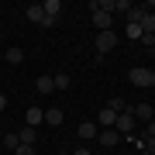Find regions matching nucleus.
Returning <instances> with one entry per match:
<instances>
[{
    "label": "nucleus",
    "instance_id": "39448f33",
    "mask_svg": "<svg viewBox=\"0 0 155 155\" xmlns=\"http://www.w3.org/2000/svg\"><path fill=\"white\" fill-rule=\"evenodd\" d=\"M97 141H100V148H114V145H121L124 138H121V134L114 131V127H104V131L97 134Z\"/></svg>",
    "mask_w": 155,
    "mask_h": 155
},
{
    "label": "nucleus",
    "instance_id": "f3484780",
    "mask_svg": "<svg viewBox=\"0 0 155 155\" xmlns=\"http://www.w3.org/2000/svg\"><path fill=\"white\" fill-rule=\"evenodd\" d=\"M7 62H11V66H17V62H24V52L17 48V45H11V48H7V55H4Z\"/></svg>",
    "mask_w": 155,
    "mask_h": 155
},
{
    "label": "nucleus",
    "instance_id": "2eb2a0df",
    "mask_svg": "<svg viewBox=\"0 0 155 155\" xmlns=\"http://www.w3.org/2000/svg\"><path fill=\"white\" fill-rule=\"evenodd\" d=\"M17 138H21V145H35V138H38V131H35V127H28V124H24L21 131H17Z\"/></svg>",
    "mask_w": 155,
    "mask_h": 155
},
{
    "label": "nucleus",
    "instance_id": "9d476101",
    "mask_svg": "<svg viewBox=\"0 0 155 155\" xmlns=\"http://www.w3.org/2000/svg\"><path fill=\"white\" fill-rule=\"evenodd\" d=\"M41 11H45V17L59 21V17H62V4H59V0H45V4H41Z\"/></svg>",
    "mask_w": 155,
    "mask_h": 155
},
{
    "label": "nucleus",
    "instance_id": "aec40b11",
    "mask_svg": "<svg viewBox=\"0 0 155 155\" xmlns=\"http://www.w3.org/2000/svg\"><path fill=\"white\" fill-rule=\"evenodd\" d=\"M131 0H114V11H121V14H131Z\"/></svg>",
    "mask_w": 155,
    "mask_h": 155
},
{
    "label": "nucleus",
    "instance_id": "ddd939ff",
    "mask_svg": "<svg viewBox=\"0 0 155 155\" xmlns=\"http://www.w3.org/2000/svg\"><path fill=\"white\" fill-rule=\"evenodd\" d=\"M24 121H28V127H38L45 121V110L41 107H28V117H24Z\"/></svg>",
    "mask_w": 155,
    "mask_h": 155
},
{
    "label": "nucleus",
    "instance_id": "393cba45",
    "mask_svg": "<svg viewBox=\"0 0 155 155\" xmlns=\"http://www.w3.org/2000/svg\"><path fill=\"white\" fill-rule=\"evenodd\" d=\"M148 52H152V59H155V45H152V48H148Z\"/></svg>",
    "mask_w": 155,
    "mask_h": 155
},
{
    "label": "nucleus",
    "instance_id": "4be33fe9",
    "mask_svg": "<svg viewBox=\"0 0 155 155\" xmlns=\"http://www.w3.org/2000/svg\"><path fill=\"white\" fill-rule=\"evenodd\" d=\"M14 155H35V145H17Z\"/></svg>",
    "mask_w": 155,
    "mask_h": 155
},
{
    "label": "nucleus",
    "instance_id": "f8f14e48",
    "mask_svg": "<svg viewBox=\"0 0 155 155\" xmlns=\"http://www.w3.org/2000/svg\"><path fill=\"white\" fill-rule=\"evenodd\" d=\"M62 117H66V114H62V107H48V110H45V124L59 127V124H62Z\"/></svg>",
    "mask_w": 155,
    "mask_h": 155
},
{
    "label": "nucleus",
    "instance_id": "1a4fd4ad",
    "mask_svg": "<svg viewBox=\"0 0 155 155\" xmlns=\"http://www.w3.org/2000/svg\"><path fill=\"white\" fill-rule=\"evenodd\" d=\"M28 21L38 24V28H45V11H41V4H28Z\"/></svg>",
    "mask_w": 155,
    "mask_h": 155
},
{
    "label": "nucleus",
    "instance_id": "f257e3e1",
    "mask_svg": "<svg viewBox=\"0 0 155 155\" xmlns=\"http://www.w3.org/2000/svg\"><path fill=\"white\" fill-rule=\"evenodd\" d=\"M127 79H131L134 86H155V69H148V66H134L131 72H127Z\"/></svg>",
    "mask_w": 155,
    "mask_h": 155
},
{
    "label": "nucleus",
    "instance_id": "4468645a",
    "mask_svg": "<svg viewBox=\"0 0 155 155\" xmlns=\"http://www.w3.org/2000/svg\"><path fill=\"white\" fill-rule=\"evenodd\" d=\"M138 28H141V35H152V38H155V14H152V11L141 17V24H138Z\"/></svg>",
    "mask_w": 155,
    "mask_h": 155
},
{
    "label": "nucleus",
    "instance_id": "412c9836",
    "mask_svg": "<svg viewBox=\"0 0 155 155\" xmlns=\"http://www.w3.org/2000/svg\"><path fill=\"white\" fill-rule=\"evenodd\" d=\"M127 38H131V41H141L145 35H141V28H138V24H127Z\"/></svg>",
    "mask_w": 155,
    "mask_h": 155
},
{
    "label": "nucleus",
    "instance_id": "0eeeda50",
    "mask_svg": "<svg viewBox=\"0 0 155 155\" xmlns=\"http://www.w3.org/2000/svg\"><path fill=\"white\" fill-rule=\"evenodd\" d=\"M97 124H100V131H104V127H114L117 124V114L110 110V107H104V110L97 114Z\"/></svg>",
    "mask_w": 155,
    "mask_h": 155
},
{
    "label": "nucleus",
    "instance_id": "6ab92c4d",
    "mask_svg": "<svg viewBox=\"0 0 155 155\" xmlns=\"http://www.w3.org/2000/svg\"><path fill=\"white\" fill-rule=\"evenodd\" d=\"M17 145H21V138H17V131H11V134H4V148H11V152H17Z\"/></svg>",
    "mask_w": 155,
    "mask_h": 155
},
{
    "label": "nucleus",
    "instance_id": "f03ea898",
    "mask_svg": "<svg viewBox=\"0 0 155 155\" xmlns=\"http://www.w3.org/2000/svg\"><path fill=\"white\" fill-rule=\"evenodd\" d=\"M114 131L121 134V138H131V134H134V114H131V107H127L124 114H117V124H114Z\"/></svg>",
    "mask_w": 155,
    "mask_h": 155
},
{
    "label": "nucleus",
    "instance_id": "b1692460",
    "mask_svg": "<svg viewBox=\"0 0 155 155\" xmlns=\"http://www.w3.org/2000/svg\"><path fill=\"white\" fill-rule=\"evenodd\" d=\"M4 107H7V97H4V93H0V114H4Z\"/></svg>",
    "mask_w": 155,
    "mask_h": 155
},
{
    "label": "nucleus",
    "instance_id": "6e6552de",
    "mask_svg": "<svg viewBox=\"0 0 155 155\" xmlns=\"http://www.w3.org/2000/svg\"><path fill=\"white\" fill-rule=\"evenodd\" d=\"M97 134H100V124L97 121H83V124H79V138H83V141L97 138Z\"/></svg>",
    "mask_w": 155,
    "mask_h": 155
},
{
    "label": "nucleus",
    "instance_id": "9b49d317",
    "mask_svg": "<svg viewBox=\"0 0 155 155\" xmlns=\"http://www.w3.org/2000/svg\"><path fill=\"white\" fill-rule=\"evenodd\" d=\"M35 90H38V93H45V97L55 93V83H52V76H38V79H35Z\"/></svg>",
    "mask_w": 155,
    "mask_h": 155
},
{
    "label": "nucleus",
    "instance_id": "a211bd4d",
    "mask_svg": "<svg viewBox=\"0 0 155 155\" xmlns=\"http://www.w3.org/2000/svg\"><path fill=\"white\" fill-rule=\"evenodd\" d=\"M145 14H148V11L134 4V7H131V14H127V24H141V17H145Z\"/></svg>",
    "mask_w": 155,
    "mask_h": 155
},
{
    "label": "nucleus",
    "instance_id": "5701e85b",
    "mask_svg": "<svg viewBox=\"0 0 155 155\" xmlns=\"http://www.w3.org/2000/svg\"><path fill=\"white\" fill-rule=\"evenodd\" d=\"M72 155H90V148H83V145H79V148H76V152H72Z\"/></svg>",
    "mask_w": 155,
    "mask_h": 155
},
{
    "label": "nucleus",
    "instance_id": "423d86ee",
    "mask_svg": "<svg viewBox=\"0 0 155 155\" xmlns=\"http://www.w3.org/2000/svg\"><path fill=\"white\" fill-rule=\"evenodd\" d=\"M131 114H134V121H152V117H155V107H148V104H134Z\"/></svg>",
    "mask_w": 155,
    "mask_h": 155
},
{
    "label": "nucleus",
    "instance_id": "a878e982",
    "mask_svg": "<svg viewBox=\"0 0 155 155\" xmlns=\"http://www.w3.org/2000/svg\"><path fill=\"white\" fill-rule=\"evenodd\" d=\"M152 121H155V117H152Z\"/></svg>",
    "mask_w": 155,
    "mask_h": 155
},
{
    "label": "nucleus",
    "instance_id": "dca6fc26",
    "mask_svg": "<svg viewBox=\"0 0 155 155\" xmlns=\"http://www.w3.org/2000/svg\"><path fill=\"white\" fill-rule=\"evenodd\" d=\"M52 83H55V90H69L72 76H69V72H55V76H52Z\"/></svg>",
    "mask_w": 155,
    "mask_h": 155
},
{
    "label": "nucleus",
    "instance_id": "7ed1b4c3",
    "mask_svg": "<svg viewBox=\"0 0 155 155\" xmlns=\"http://www.w3.org/2000/svg\"><path fill=\"white\" fill-rule=\"evenodd\" d=\"M117 41H121V38H117L114 31H100V35H97V41H93V45H97V55H107V52H114V48H117Z\"/></svg>",
    "mask_w": 155,
    "mask_h": 155
},
{
    "label": "nucleus",
    "instance_id": "20e7f679",
    "mask_svg": "<svg viewBox=\"0 0 155 155\" xmlns=\"http://www.w3.org/2000/svg\"><path fill=\"white\" fill-rule=\"evenodd\" d=\"M90 11H93V24L100 31H114V14H107V11H100V4L93 0V4H90Z\"/></svg>",
    "mask_w": 155,
    "mask_h": 155
}]
</instances>
